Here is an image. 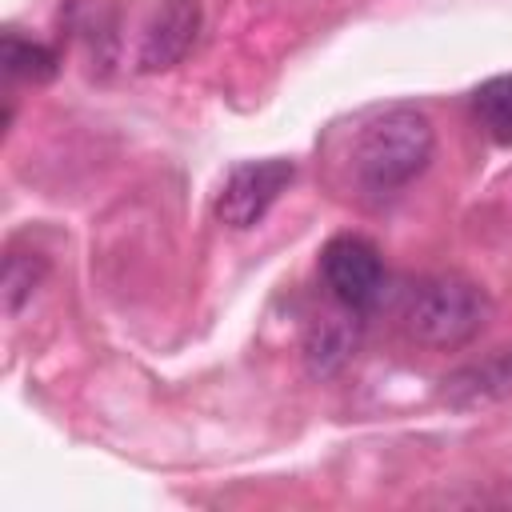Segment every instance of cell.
Wrapping results in <instances>:
<instances>
[{"mask_svg": "<svg viewBox=\"0 0 512 512\" xmlns=\"http://www.w3.org/2000/svg\"><path fill=\"white\" fill-rule=\"evenodd\" d=\"M200 0H164L156 8V16L148 20L144 28V40H140V72H168L176 68L188 48L196 44L200 36Z\"/></svg>", "mask_w": 512, "mask_h": 512, "instance_id": "5b68a950", "label": "cell"}, {"mask_svg": "<svg viewBox=\"0 0 512 512\" xmlns=\"http://www.w3.org/2000/svg\"><path fill=\"white\" fill-rule=\"evenodd\" d=\"M512 392V352L504 356H492V360H480V364H468L460 372H452L440 388V396L452 404V408H476V404H492L500 396Z\"/></svg>", "mask_w": 512, "mask_h": 512, "instance_id": "52a82bcc", "label": "cell"}, {"mask_svg": "<svg viewBox=\"0 0 512 512\" xmlns=\"http://www.w3.org/2000/svg\"><path fill=\"white\" fill-rule=\"evenodd\" d=\"M472 112H476L480 128H484L496 144L512 148V76H492V80H484V84L472 92Z\"/></svg>", "mask_w": 512, "mask_h": 512, "instance_id": "ba28073f", "label": "cell"}, {"mask_svg": "<svg viewBox=\"0 0 512 512\" xmlns=\"http://www.w3.org/2000/svg\"><path fill=\"white\" fill-rule=\"evenodd\" d=\"M436 152V128L416 104H388L360 120L348 164L368 196H396L408 188Z\"/></svg>", "mask_w": 512, "mask_h": 512, "instance_id": "6da1fadb", "label": "cell"}, {"mask_svg": "<svg viewBox=\"0 0 512 512\" xmlns=\"http://www.w3.org/2000/svg\"><path fill=\"white\" fill-rule=\"evenodd\" d=\"M356 344H360V312L336 304L332 312L316 316L304 332V368H308V376H316V380L336 376L356 356Z\"/></svg>", "mask_w": 512, "mask_h": 512, "instance_id": "8992f818", "label": "cell"}, {"mask_svg": "<svg viewBox=\"0 0 512 512\" xmlns=\"http://www.w3.org/2000/svg\"><path fill=\"white\" fill-rule=\"evenodd\" d=\"M320 280H324L332 304H344L364 316L384 296L388 276H384L380 248L356 232H344L320 248Z\"/></svg>", "mask_w": 512, "mask_h": 512, "instance_id": "277c9868", "label": "cell"}, {"mask_svg": "<svg viewBox=\"0 0 512 512\" xmlns=\"http://www.w3.org/2000/svg\"><path fill=\"white\" fill-rule=\"evenodd\" d=\"M44 272H48V260L36 256V252H8V256H4L0 288H4V308H8V316H16V312L32 300V292H36L40 280H44Z\"/></svg>", "mask_w": 512, "mask_h": 512, "instance_id": "30bf717a", "label": "cell"}, {"mask_svg": "<svg viewBox=\"0 0 512 512\" xmlns=\"http://www.w3.org/2000/svg\"><path fill=\"white\" fill-rule=\"evenodd\" d=\"M292 180H296V164L284 160V156H264V160L236 164L224 176L220 192H216V220L232 232L256 228Z\"/></svg>", "mask_w": 512, "mask_h": 512, "instance_id": "3957f363", "label": "cell"}, {"mask_svg": "<svg viewBox=\"0 0 512 512\" xmlns=\"http://www.w3.org/2000/svg\"><path fill=\"white\" fill-rule=\"evenodd\" d=\"M60 68V56L56 48L32 40V36H20V32H8L4 36V72L16 76V80H32V84H44L52 80Z\"/></svg>", "mask_w": 512, "mask_h": 512, "instance_id": "9c48e42d", "label": "cell"}, {"mask_svg": "<svg viewBox=\"0 0 512 512\" xmlns=\"http://www.w3.org/2000/svg\"><path fill=\"white\" fill-rule=\"evenodd\" d=\"M488 320H492V296L460 272H440L420 280L404 304L408 336L436 352H456L472 344L488 328Z\"/></svg>", "mask_w": 512, "mask_h": 512, "instance_id": "7a4b0ae2", "label": "cell"}]
</instances>
